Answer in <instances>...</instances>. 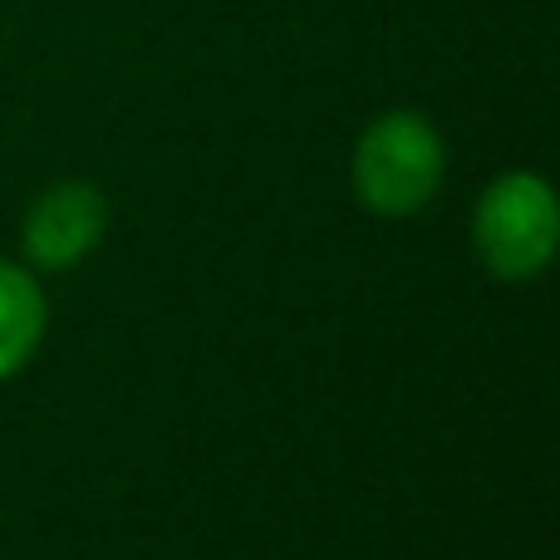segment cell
<instances>
[{"label": "cell", "instance_id": "obj_1", "mask_svg": "<svg viewBox=\"0 0 560 560\" xmlns=\"http://www.w3.org/2000/svg\"><path fill=\"white\" fill-rule=\"evenodd\" d=\"M447 173V153L438 128L423 114H394L374 118L359 133L354 158H349V177H354V197L378 217H413L438 197Z\"/></svg>", "mask_w": 560, "mask_h": 560}, {"label": "cell", "instance_id": "obj_2", "mask_svg": "<svg viewBox=\"0 0 560 560\" xmlns=\"http://www.w3.org/2000/svg\"><path fill=\"white\" fill-rule=\"evenodd\" d=\"M560 236V207L546 177L536 173H502L477 197L472 246L477 261L502 280H532L546 271Z\"/></svg>", "mask_w": 560, "mask_h": 560}, {"label": "cell", "instance_id": "obj_3", "mask_svg": "<svg viewBox=\"0 0 560 560\" xmlns=\"http://www.w3.org/2000/svg\"><path fill=\"white\" fill-rule=\"evenodd\" d=\"M108 226L104 192L89 183H55L30 202L25 226H20V246H25L30 266L39 271H69L98 246Z\"/></svg>", "mask_w": 560, "mask_h": 560}, {"label": "cell", "instance_id": "obj_4", "mask_svg": "<svg viewBox=\"0 0 560 560\" xmlns=\"http://www.w3.org/2000/svg\"><path fill=\"white\" fill-rule=\"evenodd\" d=\"M45 290L25 266L0 261V378L20 374L45 339Z\"/></svg>", "mask_w": 560, "mask_h": 560}]
</instances>
